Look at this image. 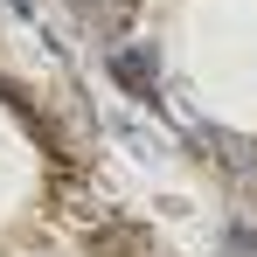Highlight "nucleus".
I'll return each instance as SVG.
<instances>
[{
    "label": "nucleus",
    "instance_id": "obj_1",
    "mask_svg": "<svg viewBox=\"0 0 257 257\" xmlns=\"http://www.w3.org/2000/svg\"><path fill=\"white\" fill-rule=\"evenodd\" d=\"M111 77H118V90H132L146 111H160V63H153V49L118 42L111 49Z\"/></svg>",
    "mask_w": 257,
    "mask_h": 257
},
{
    "label": "nucleus",
    "instance_id": "obj_2",
    "mask_svg": "<svg viewBox=\"0 0 257 257\" xmlns=\"http://www.w3.org/2000/svg\"><path fill=\"white\" fill-rule=\"evenodd\" d=\"M222 250L229 257H257V229L250 222H222Z\"/></svg>",
    "mask_w": 257,
    "mask_h": 257
},
{
    "label": "nucleus",
    "instance_id": "obj_3",
    "mask_svg": "<svg viewBox=\"0 0 257 257\" xmlns=\"http://www.w3.org/2000/svg\"><path fill=\"white\" fill-rule=\"evenodd\" d=\"M118 139H125L132 153H153V139H146V132H139V125H125V118H118Z\"/></svg>",
    "mask_w": 257,
    "mask_h": 257
},
{
    "label": "nucleus",
    "instance_id": "obj_4",
    "mask_svg": "<svg viewBox=\"0 0 257 257\" xmlns=\"http://www.w3.org/2000/svg\"><path fill=\"white\" fill-rule=\"evenodd\" d=\"M7 7H14V14H21V21H35V0H7Z\"/></svg>",
    "mask_w": 257,
    "mask_h": 257
}]
</instances>
